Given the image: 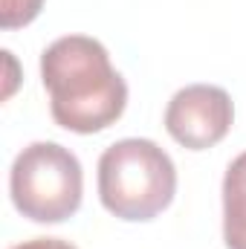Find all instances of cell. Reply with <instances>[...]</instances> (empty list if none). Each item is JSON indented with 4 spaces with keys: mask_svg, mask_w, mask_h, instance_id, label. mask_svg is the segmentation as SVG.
Returning <instances> with one entry per match:
<instances>
[{
    "mask_svg": "<svg viewBox=\"0 0 246 249\" xmlns=\"http://www.w3.org/2000/svg\"><path fill=\"white\" fill-rule=\"evenodd\" d=\"M41 81L55 124L72 133H99L127 107V84L107 50L87 35H64L41 55Z\"/></svg>",
    "mask_w": 246,
    "mask_h": 249,
    "instance_id": "cell-1",
    "label": "cell"
},
{
    "mask_svg": "<svg viewBox=\"0 0 246 249\" xmlns=\"http://www.w3.org/2000/svg\"><path fill=\"white\" fill-rule=\"evenodd\" d=\"M177 194V168L151 139H119L99 160L102 206L119 220H154Z\"/></svg>",
    "mask_w": 246,
    "mask_h": 249,
    "instance_id": "cell-2",
    "label": "cell"
},
{
    "mask_svg": "<svg viewBox=\"0 0 246 249\" xmlns=\"http://www.w3.org/2000/svg\"><path fill=\"white\" fill-rule=\"evenodd\" d=\"M9 191L23 217L35 223H61L81 206V162L58 142H32L12 162Z\"/></svg>",
    "mask_w": 246,
    "mask_h": 249,
    "instance_id": "cell-3",
    "label": "cell"
},
{
    "mask_svg": "<svg viewBox=\"0 0 246 249\" xmlns=\"http://www.w3.org/2000/svg\"><path fill=\"white\" fill-rule=\"evenodd\" d=\"M235 122V105L223 87L191 84L171 96L165 107V130L188 151L214 148Z\"/></svg>",
    "mask_w": 246,
    "mask_h": 249,
    "instance_id": "cell-4",
    "label": "cell"
},
{
    "mask_svg": "<svg viewBox=\"0 0 246 249\" xmlns=\"http://www.w3.org/2000/svg\"><path fill=\"white\" fill-rule=\"evenodd\" d=\"M223 241L226 249H246V151L223 177Z\"/></svg>",
    "mask_w": 246,
    "mask_h": 249,
    "instance_id": "cell-5",
    "label": "cell"
},
{
    "mask_svg": "<svg viewBox=\"0 0 246 249\" xmlns=\"http://www.w3.org/2000/svg\"><path fill=\"white\" fill-rule=\"evenodd\" d=\"M41 6L44 0H3V9H0L3 29H18V26L32 23L41 15Z\"/></svg>",
    "mask_w": 246,
    "mask_h": 249,
    "instance_id": "cell-6",
    "label": "cell"
},
{
    "mask_svg": "<svg viewBox=\"0 0 246 249\" xmlns=\"http://www.w3.org/2000/svg\"><path fill=\"white\" fill-rule=\"evenodd\" d=\"M12 249H75L72 244H67L61 238H32V241H23Z\"/></svg>",
    "mask_w": 246,
    "mask_h": 249,
    "instance_id": "cell-7",
    "label": "cell"
}]
</instances>
